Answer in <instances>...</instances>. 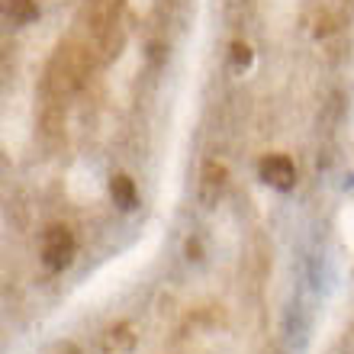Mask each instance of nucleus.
I'll return each mask as SVG.
<instances>
[{
  "label": "nucleus",
  "instance_id": "nucleus-1",
  "mask_svg": "<svg viewBox=\"0 0 354 354\" xmlns=\"http://www.w3.org/2000/svg\"><path fill=\"white\" fill-rule=\"evenodd\" d=\"M91 68H93V58H91V52H87V46H75V42L58 46V52L52 55V62H48V68H46V77H42L46 100L65 103L68 97H75V93L87 84Z\"/></svg>",
  "mask_w": 354,
  "mask_h": 354
},
{
  "label": "nucleus",
  "instance_id": "nucleus-2",
  "mask_svg": "<svg viewBox=\"0 0 354 354\" xmlns=\"http://www.w3.org/2000/svg\"><path fill=\"white\" fill-rule=\"evenodd\" d=\"M77 252V239L71 232V225L65 223H52L42 229V239H39V258L48 270H65L68 264L75 261Z\"/></svg>",
  "mask_w": 354,
  "mask_h": 354
},
{
  "label": "nucleus",
  "instance_id": "nucleus-3",
  "mask_svg": "<svg viewBox=\"0 0 354 354\" xmlns=\"http://www.w3.org/2000/svg\"><path fill=\"white\" fill-rule=\"evenodd\" d=\"M225 187H229V168L219 158H206L200 165V180H196V196L203 206H216L223 200Z\"/></svg>",
  "mask_w": 354,
  "mask_h": 354
},
{
  "label": "nucleus",
  "instance_id": "nucleus-4",
  "mask_svg": "<svg viewBox=\"0 0 354 354\" xmlns=\"http://www.w3.org/2000/svg\"><path fill=\"white\" fill-rule=\"evenodd\" d=\"M39 139L46 142V145H55V142L65 139V103L42 100V110H39Z\"/></svg>",
  "mask_w": 354,
  "mask_h": 354
},
{
  "label": "nucleus",
  "instance_id": "nucleus-5",
  "mask_svg": "<svg viewBox=\"0 0 354 354\" xmlns=\"http://www.w3.org/2000/svg\"><path fill=\"white\" fill-rule=\"evenodd\" d=\"M261 177L277 190H290L297 184V165L290 155H268L261 158Z\"/></svg>",
  "mask_w": 354,
  "mask_h": 354
},
{
  "label": "nucleus",
  "instance_id": "nucleus-6",
  "mask_svg": "<svg viewBox=\"0 0 354 354\" xmlns=\"http://www.w3.org/2000/svg\"><path fill=\"white\" fill-rule=\"evenodd\" d=\"M136 328L129 322H116V326H106L100 332V351L103 354H132L136 348Z\"/></svg>",
  "mask_w": 354,
  "mask_h": 354
},
{
  "label": "nucleus",
  "instance_id": "nucleus-7",
  "mask_svg": "<svg viewBox=\"0 0 354 354\" xmlns=\"http://www.w3.org/2000/svg\"><path fill=\"white\" fill-rule=\"evenodd\" d=\"M110 200L120 209H136L139 206V187L129 174H113L110 177Z\"/></svg>",
  "mask_w": 354,
  "mask_h": 354
},
{
  "label": "nucleus",
  "instance_id": "nucleus-8",
  "mask_svg": "<svg viewBox=\"0 0 354 354\" xmlns=\"http://www.w3.org/2000/svg\"><path fill=\"white\" fill-rule=\"evenodd\" d=\"M3 13H7L10 23L17 26H26L39 17V3L36 0H3Z\"/></svg>",
  "mask_w": 354,
  "mask_h": 354
},
{
  "label": "nucleus",
  "instance_id": "nucleus-9",
  "mask_svg": "<svg viewBox=\"0 0 354 354\" xmlns=\"http://www.w3.org/2000/svg\"><path fill=\"white\" fill-rule=\"evenodd\" d=\"M232 62L235 65H252V48L245 42H232Z\"/></svg>",
  "mask_w": 354,
  "mask_h": 354
},
{
  "label": "nucleus",
  "instance_id": "nucleus-10",
  "mask_svg": "<svg viewBox=\"0 0 354 354\" xmlns=\"http://www.w3.org/2000/svg\"><path fill=\"white\" fill-rule=\"evenodd\" d=\"M55 354H81V348L71 345V342H62V345L55 348Z\"/></svg>",
  "mask_w": 354,
  "mask_h": 354
}]
</instances>
